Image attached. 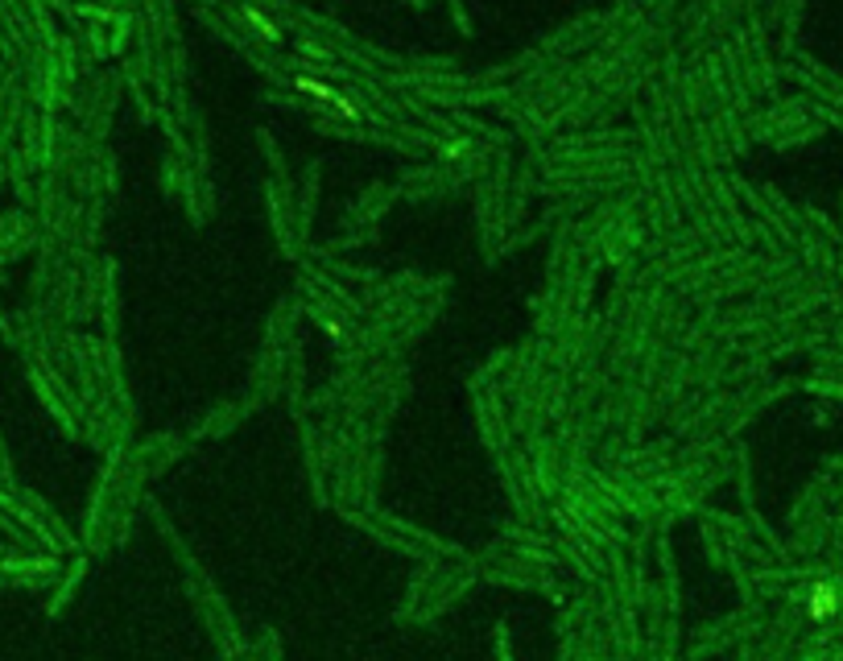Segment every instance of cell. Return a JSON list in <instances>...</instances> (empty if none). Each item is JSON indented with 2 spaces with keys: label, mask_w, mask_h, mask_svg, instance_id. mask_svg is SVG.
Returning a JSON list of instances; mask_svg holds the SVG:
<instances>
[{
  "label": "cell",
  "mask_w": 843,
  "mask_h": 661,
  "mask_svg": "<svg viewBox=\"0 0 843 661\" xmlns=\"http://www.w3.org/2000/svg\"><path fill=\"white\" fill-rule=\"evenodd\" d=\"M240 13H244V21L252 25V29H257V33H261L265 42H281V29H277V21H273L269 13H261L257 4H244Z\"/></svg>",
  "instance_id": "cell-3"
},
{
  "label": "cell",
  "mask_w": 843,
  "mask_h": 661,
  "mask_svg": "<svg viewBox=\"0 0 843 661\" xmlns=\"http://www.w3.org/2000/svg\"><path fill=\"white\" fill-rule=\"evenodd\" d=\"M806 612H810V620H831V616L839 612V591L831 587V583H819V587L810 591V604H806Z\"/></svg>",
  "instance_id": "cell-1"
},
{
  "label": "cell",
  "mask_w": 843,
  "mask_h": 661,
  "mask_svg": "<svg viewBox=\"0 0 843 661\" xmlns=\"http://www.w3.org/2000/svg\"><path fill=\"white\" fill-rule=\"evenodd\" d=\"M294 91H302V96H311V99H318V103H335V87L331 83H323V79H314V74H294Z\"/></svg>",
  "instance_id": "cell-2"
},
{
  "label": "cell",
  "mask_w": 843,
  "mask_h": 661,
  "mask_svg": "<svg viewBox=\"0 0 843 661\" xmlns=\"http://www.w3.org/2000/svg\"><path fill=\"white\" fill-rule=\"evenodd\" d=\"M467 153V141H447L442 145V157H463Z\"/></svg>",
  "instance_id": "cell-4"
}]
</instances>
